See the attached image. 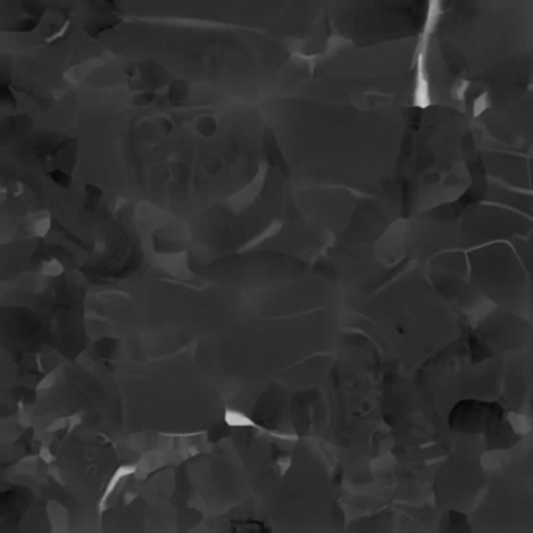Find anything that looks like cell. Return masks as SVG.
Masks as SVG:
<instances>
[{"mask_svg": "<svg viewBox=\"0 0 533 533\" xmlns=\"http://www.w3.org/2000/svg\"><path fill=\"white\" fill-rule=\"evenodd\" d=\"M421 76L426 106L473 118L514 106L533 84L530 0H434Z\"/></svg>", "mask_w": 533, "mask_h": 533, "instance_id": "6da1fadb", "label": "cell"}, {"mask_svg": "<svg viewBox=\"0 0 533 533\" xmlns=\"http://www.w3.org/2000/svg\"><path fill=\"white\" fill-rule=\"evenodd\" d=\"M100 43L114 57L150 60L184 81L221 87L284 86L296 63L284 40L210 24L124 19Z\"/></svg>", "mask_w": 533, "mask_h": 533, "instance_id": "7a4b0ae2", "label": "cell"}, {"mask_svg": "<svg viewBox=\"0 0 533 533\" xmlns=\"http://www.w3.org/2000/svg\"><path fill=\"white\" fill-rule=\"evenodd\" d=\"M325 0H117L124 19L189 22L260 32L298 45L310 39Z\"/></svg>", "mask_w": 533, "mask_h": 533, "instance_id": "3957f363", "label": "cell"}, {"mask_svg": "<svg viewBox=\"0 0 533 533\" xmlns=\"http://www.w3.org/2000/svg\"><path fill=\"white\" fill-rule=\"evenodd\" d=\"M422 39L358 46L330 38L321 51L306 59L308 74L302 86L330 88L404 87L422 101Z\"/></svg>", "mask_w": 533, "mask_h": 533, "instance_id": "277c9868", "label": "cell"}, {"mask_svg": "<svg viewBox=\"0 0 533 533\" xmlns=\"http://www.w3.org/2000/svg\"><path fill=\"white\" fill-rule=\"evenodd\" d=\"M434 0H328L330 38L358 46L421 40Z\"/></svg>", "mask_w": 533, "mask_h": 533, "instance_id": "5b68a950", "label": "cell"}, {"mask_svg": "<svg viewBox=\"0 0 533 533\" xmlns=\"http://www.w3.org/2000/svg\"><path fill=\"white\" fill-rule=\"evenodd\" d=\"M137 470L138 467L134 466V464L122 466L118 469L117 472L113 475L111 480H110L109 484L106 486L103 496L101 497V500H100L99 502V512H103L104 510H106V503H108V500H109L110 497H111V495L113 494L114 491H115L116 486L120 484L122 479H123L124 477L128 476V475L132 474V473H135Z\"/></svg>", "mask_w": 533, "mask_h": 533, "instance_id": "8992f818", "label": "cell"}, {"mask_svg": "<svg viewBox=\"0 0 533 533\" xmlns=\"http://www.w3.org/2000/svg\"><path fill=\"white\" fill-rule=\"evenodd\" d=\"M161 456L158 452H150L145 454L143 458L140 462V466L138 467V470H140L139 474L141 475V478H143L146 475L149 474L152 471L158 468V466L161 464Z\"/></svg>", "mask_w": 533, "mask_h": 533, "instance_id": "52a82bcc", "label": "cell"}, {"mask_svg": "<svg viewBox=\"0 0 533 533\" xmlns=\"http://www.w3.org/2000/svg\"><path fill=\"white\" fill-rule=\"evenodd\" d=\"M42 270L45 275L57 277L64 273V266L59 260L52 258L44 262Z\"/></svg>", "mask_w": 533, "mask_h": 533, "instance_id": "ba28073f", "label": "cell"}, {"mask_svg": "<svg viewBox=\"0 0 533 533\" xmlns=\"http://www.w3.org/2000/svg\"><path fill=\"white\" fill-rule=\"evenodd\" d=\"M50 228H51V220L48 216L39 218L34 223V232L39 238H44L49 232Z\"/></svg>", "mask_w": 533, "mask_h": 533, "instance_id": "9c48e42d", "label": "cell"}, {"mask_svg": "<svg viewBox=\"0 0 533 533\" xmlns=\"http://www.w3.org/2000/svg\"><path fill=\"white\" fill-rule=\"evenodd\" d=\"M50 179L53 182V184H55V186H60V188H64V189H66V188H68V186H70V182H71V179H70L69 176L67 175V174L64 173L63 171H61V170H55V171H52L51 173L49 174Z\"/></svg>", "mask_w": 533, "mask_h": 533, "instance_id": "30bf717a", "label": "cell"}, {"mask_svg": "<svg viewBox=\"0 0 533 533\" xmlns=\"http://www.w3.org/2000/svg\"><path fill=\"white\" fill-rule=\"evenodd\" d=\"M197 128L200 134L206 137V136L212 135V132H215L216 124L214 120L210 119V117H202L198 121Z\"/></svg>", "mask_w": 533, "mask_h": 533, "instance_id": "8fae6325", "label": "cell"}, {"mask_svg": "<svg viewBox=\"0 0 533 533\" xmlns=\"http://www.w3.org/2000/svg\"><path fill=\"white\" fill-rule=\"evenodd\" d=\"M68 424H69V420L67 418H61L55 421V423H52V425H50V427H48L47 430L51 432H58V430H64V428L69 426Z\"/></svg>", "mask_w": 533, "mask_h": 533, "instance_id": "7c38bea8", "label": "cell"}, {"mask_svg": "<svg viewBox=\"0 0 533 533\" xmlns=\"http://www.w3.org/2000/svg\"><path fill=\"white\" fill-rule=\"evenodd\" d=\"M68 420H69V432H71L73 428L77 427L78 425L83 422L81 414H74V416L68 418Z\"/></svg>", "mask_w": 533, "mask_h": 533, "instance_id": "4fadbf2b", "label": "cell"}, {"mask_svg": "<svg viewBox=\"0 0 533 533\" xmlns=\"http://www.w3.org/2000/svg\"><path fill=\"white\" fill-rule=\"evenodd\" d=\"M40 456H41L42 460H43L46 464H50V462L53 460V456H52L51 453H50V451L48 450V448H46V447L41 449Z\"/></svg>", "mask_w": 533, "mask_h": 533, "instance_id": "5bb4252c", "label": "cell"}, {"mask_svg": "<svg viewBox=\"0 0 533 533\" xmlns=\"http://www.w3.org/2000/svg\"><path fill=\"white\" fill-rule=\"evenodd\" d=\"M55 378L53 377V375H47L45 378H44L43 380H42L41 384H39V388H50L52 384H55Z\"/></svg>", "mask_w": 533, "mask_h": 533, "instance_id": "9a60e30c", "label": "cell"}, {"mask_svg": "<svg viewBox=\"0 0 533 533\" xmlns=\"http://www.w3.org/2000/svg\"><path fill=\"white\" fill-rule=\"evenodd\" d=\"M48 473L51 475L52 478L55 479V480L62 482L61 473H60L59 469H58L57 467H49V469H48Z\"/></svg>", "mask_w": 533, "mask_h": 533, "instance_id": "2e32d148", "label": "cell"}, {"mask_svg": "<svg viewBox=\"0 0 533 533\" xmlns=\"http://www.w3.org/2000/svg\"><path fill=\"white\" fill-rule=\"evenodd\" d=\"M137 497V495L130 494V493H127V494L125 495V502L126 504H129L130 502H132L134 499Z\"/></svg>", "mask_w": 533, "mask_h": 533, "instance_id": "e0dca14e", "label": "cell"}, {"mask_svg": "<svg viewBox=\"0 0 533 533\" xmlns=\"http://www.w3.org/2000/svg\"><path fill=\"white\" fill-rule=\"evenodd\" d=\"M530 1H531V7H532V15H533V0H530ZM531 88H533V84H532V87Z\"/></svg>", "mask_w": 533, "mask_h": 533, "instance_id": "ac0fdd59", "label": "cell"}]
</instances>
